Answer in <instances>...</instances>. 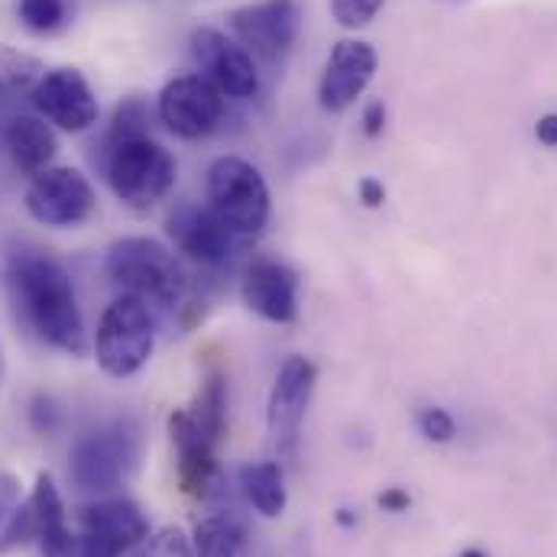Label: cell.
Wrapping results in <instances>:
<instances>
[{"label": "cell", "mask_w": 557, "mask_h": 557, "mask_svg": "<svg viewBox=\"0 0 557 557\" xmlns=\"http://www.w3.org/2000/svg\"><path fill=\"white\" fill-rule=\"evenodd\" d=\"M240 292L247 308L263 321L292 324L298 318V276L273 257H260L250 263Z\"/></svg>", "instance_id": "16"}, {"label": "cell", "mask_w": 557, "mask_h": 557, "mask_svg": "<svg viewBox=\"0 0 557 557\" xmlns=\"http://www.w3.org/2000/svg\"><path fill=\"white\" fill-rule=\"evenodd\" d=\"M240 486L247 503L263 516V519H278L288 506V490H285V476L276 460H263V463H247L240 470Z\"/></svg>", "instance_id": "20"}, {"label": "cell", "mask_w": 557, "mask_h": 557, "mask_svg": "<svg viewBox=\"0 0 557 557\" xmlns=\"http://www.w3.org/2000/svg\"><path fill=\"white\" fill-rule=\"evenodd\" d=\"M29 101L42 121L65 134H85L98 124V98L88 85V78L78 69H52L42 72L36 88L29 91Z\"/></svg>", "instance_id": "13"}, {"label": "cell", "mask_w": 557, "mask_h": 557, "mask_svg": "<svg viewBox=\"0 0 557 557\" xmlns=\"http://www.w3.org/2000/svg\"><path fill=\"white\" fill-rule=\"evenodd\" d=\"M134 557H195V552L182 529H159L139 545Z\"/></svg>", "instance_id": "25"}, {"label": "cell", "mask_w": 557, "mask_h": 557, "mask_svg": "<svg viewBox=\"0 0 557 557\" xmlns=\"http://www.w3.org/2000/svg\"><path fill=\"white\" fill-rule=\"evenodd\" d=\"M108 273L124 292L152 301L159 308L178 311L188 305V276L172 250L149 237H127L108 250Z\"/></svg>", "instance_id": "2"}, {"label": "cell", "mask_w": 557, "mask_h": 557, "mask_svg": "<svg viewBox=\"0 0 557 557\" xmlns=\"http://www.w3.org/2000/svg\"><path fill=\"white\" fill-rule=\"evenodd\" d=\"M165 234L178 253L201 267H224L240 247V237L208 205L195 201H182L165 214Z\"/></svg>", "instance_id": "12"}, {"label": "cell", "mask_w": 557, "mask_h": 557, "mask_svg": "<svg viewBox=\"0 0 557 557\" xmlns=\"http://www.w3.org/2000/svg\"><path fill=\"white\" fill-rule=\"evenodd\" d=\"M191 55L198 62V75H205L224 98H253L260 91V72L253 55L214 26H201L191 33Z\"/></svg>", "instance_id": "11"}, {"label": "cell", "mask_w": 557, "mask_h": 557, "mask_svg": "<svg viewBox=\"0 0 557 557\" xmlns=\"http://www.w3.org/2000/svg\"><path fill=\"white\" fill-rule=\"evenodd\" d=\"M3 149L13 162L16 172L23 175H39L42 169L52 165L55 152H59V139L49 121H42L39 114H13L3 127Z\"/></svg>", "instance_id": "18"}, {"label": "cell", "mask_w": 557, "mask_h": 557, "mask_svg": "<svg viewBox=\"0 0 557 557\" xmlns=\"http://www.w3.org/2000/svg\"><path fill=\"white\" fill-rule=\"evenodd\" d=\"M139 463V428L131 418L108 421L82 434L72 447L69 476L82 493H114Z\"/></svg>", "instance_id": "3"}, {"label": "cell", "mask_w": 557, "mask_h": 557, "mask_svg": "<svg viewBox=\"0 0 557 557\" xmlns=\"http://www.w3.org/2000/svg\"><path fill=\"white\" fill-rule=\"evenodd\" d=\"M386 0H331V13L344 29H360L376 20Z\"/></svg>", "instance_id": "26"}, {"label": "cell", "mask_w": 557, "mask_h": 557, "mask_svg": "<svg viewBox=\"0 0 557 557\" xmlns=\"http://www.w3.org/2000/svg\"><path fill=\"white\" fill-rule=\"evenodd\" d=\"M376 49L360 39H341L324 65L321 85H318V101L327 114H341L363 98L376 75Z\"/></svg>", "instance_id": "14"}, {"label": "cell", "mask_w": 557, "mask_h": 557, "mask_svg": "<svg viewBox=\"0 0 557 557\" xmlns=\"http://www.w3.org/2000/svg\"><path fill=\"white\" fill-rule=\"evenodd\" d=\"M357 191H360V201H363L367 208H380V205L386 201V188H383V182H380V178H373V175L360 178Z\"/></svg>", "instance_id": "29"}, {"label": "cell", "mask_w": 557, "mask_h": 557, "mask_svg": "<svg viewBox=\"0 0 557 557\" xmlns=\"http://www.w3.org/2000/svg\"><path fill=\"white\" fill-rule=\"evenodd\" d=\"M314 380H318V370L308 357H288L278 367L270 406H267V428H270V441L278 460H292L298 454L301 424L311 406Z\"/></svg>", "instance_id": "10"}, {"label": "cell", "mask_w": 557, "mask_h": 557, "mask_svg": "<svg viewBox=\"0 0 557 557\" xmlns=\"http://www.w3.org/2000/svg\"><path fill=\"white\" fill-rule=\"evenodd\" d=\"M104 175L111 191L134 211L156 208L175 185L178 165L152 137L104 146Z\"/></svg>", "instance_id": "5"}, {"label": "cell", "mask_w": 557, "mask_h": 557, "mask_svg": "<svg viewBox=\"0 0 557 557\" xmlns=\"http://www.w3.org/2000/svg\"><path fill=\"white\" fill-rule=\"evenodd\" d=\"M39 552H42V557H121L101 539H95L88 532H72L69 525L52 532L49 539H42Z\"/></svg>", "instance_id": "22"}, {"label": "cell", "mask_w": 557, "mask_h": 557, "mask_svg": "<svg viewBox=\"0 0 557 557\" xmlns=\"http://www.w3.org/2000/svg\"><path fill=\"white\" fill-rule=\"evenodd\" d=\"M227 26L250 55L282 65L301 33V10L298 0H260L231 10Z\"/></svg>", "instance_id": "9"}, {"label": "cell", "mask_w": 557, "mask_h": 557, "mask_svg": "<svg viewBox=\"0 0 557 557\" xmlns=\"http://www.w3.org/2000/svg\"><path fill=\"white\" fill-rule=\"evenodd\" d=\"M460 557H486V555H483L480 548H467V552H463V555H460Z\"/></svg>", "instance_id": "32"}, {"label": "cell", "mask_w": 557, "mask_h": 557, "mask_svg": "<svg viewBox=\"0 0 557 557\" xmlns=\"http://www.w3.org/2000/svg\"><path fill=\"white\" fill-rule=\"evenodd\" d=\"M78 522H82V532L101 539L117 555L134 552L149 539V519L143 516V509L134 499H124V496H111V499H98L85 506Z\"/></svg>", "instance_id": "17"}, {"label": "cell", "mask_w": 557, "mask_h": 557, "mask_svg": "<svg viewBox=\"0 0 557 557\" xmlns=\"http://www.w3.org/2000/svg\"><path fill=\"white\" fill-rule=\"evenodd\" d=\"M149 124H152V114H149V104L134 95V98H124L114 111V121H111V131L104 146H114V143H127V139L149 137Z\"/></svg>", "instance_id": "24"}, {"label": "cell", "mask_w": 557, "mask_h": 557, "mask_svg": "<svg viewBox=\"0 0 557 557\" xmlns=\"http://www.w3.org/2000/svg\"><path fill=\"white\" fill-rule=\"evenodd\" d=\"M360 124H363V134H367V137H380L383 127H386V104H383V101H370Z\"/></svg>", "instance_id": "28"}, {"label": "cell", "mask_w": 557, "mask_h": 557, "mask_svg": "<svg viewBox=\"0 0 557 557\" xmlns=\"http://www.w3.org/2000/svg\"><path fill=\"white\" fill-rule=\"evenodd\" d=\"M191 552L195 557H250V539L240 519L218 512L195 525Z\"/></svg>", "instance_id": "19"}, {"label": "cell", "mask_w": 557, "mask_h": 557, "mask_svg": "<svg viewBox=\"0 0 557 557\" xmlns=\"http://www.w3.org/2000/svg\"><path fill=\"white\" fill-rule=\"evenodd\" d=\"M535 137L542 139L545 146H557V114H545L539 124H535Z\"/></svg>", "instance_id": "31"}, {"label": "cell", "mask_w": 557, "mask_h": 557, "mask_svg": "<svg viewBox=\"0 0 557 557\" xmlns=\"http://www.w3.org/2000/svg\"><path fill=\"white\" fill-rule=\"evenodd\" d=\"M152 347H156V314L149 301L124 292L104 308L98 321V337H95L98 367L114 380H127L149 363Z\"/></svg>", "instance_id": "6"}, {"label": "cell", "mask_w": 557, "mask_h": 557, "mask_svg": "<svg viewBox=\"0 0 557 557\" xmlns=\"http://www.w3.org/2000/svg\"><path fill=\"white\" fill-rule=\"evenodd\" d=\"M3 278L16 321L36 341L69 357H82L88 350L75 282L55 257L36 247H20L7 257Z\"/></svg>", "instance_id": "1"}, {"label": "cell", "mask_w": 557, "mask_h": 557, "mask_svg": "<svg viewBox=\"0 0 557 557\" xmlns=\"http://www.w3.org/2000/svg\"><path fill=\"white\" fill-rule=\"evenodd\" d=\"M16 16L29 33L52 36L72 23V7L69 0H16Z\"/></svg>", "instance_id": "21"}, {"label": "cell", "mask_w": 557, "mask_h": 557, "mask_svg": "<svg viewBox=\"0 0 557 557\" xmlns=\"http://www.w3.org/2000/svg\"><path fill=\"white\" fill-rule=\"evenodd\" d=\"M380 506H383L386 512H406V509L412 506V499H409V493H406V490H399V486H389V490L380 496Z\"/></svg>", "instance_id": "30"}, {"label": "cell", "mask_w": 557, "mask_h": 557, "mask_svg": "<svg viewBox=\"0 0 557 557\" xmlns=\"http://www.w3.org/2000/svg\"><path fill=\"white\" fill-rule=\"evenodd\" d=\"M65 525L69 522H65L62 493H59V486H55V480L49 473H39L33 493L23 503H16L13 512L0 525V552L20 548V545H29V542H42V539H49L52 532H59Z\"/></svg>", "instance_id": "15"}, {"label": "cell", "mask_w": 557, "mask_h": 557, "mask_svg": "<svg viewBox=\"0 0 557 557\" xmlns=\"http://www.w3.org/2000/svg\"><path fill=\"white\" fill-rule=\"evenodd\" d=\"M42 65L36 62V59H29V55H23V52H13V49H7V46H0V88L3 91H10V95H26L29 98V91L36 88V82L42 78Z\"/></svg>", "instance_id": "23"}, {"label": "cell", "mask_w": 557, "mask_h": 557, "mask_svg": "<svg viewBox=\"0 0 557 557\" xmlns=\"http://www.w3.org/2000/svg\"><path fill=\"white\" fill-rule=\"evenodd\" d=\"M418 431H421L428 441H434V444H447V441H454L457 424H454V416H450L447 409L431 406V409H421V412H418Z\"/></svg>", "instance_id": "27"}, {"label": "cell", "mask_w": 557, "mask_h": 557, "mask_svg": "<svg viewBox=\"0 0 557 557\" xmlns=\"http://www.w3.org/2000/svg\"><path fill=\"white\" fill-rule=\"evenodd\" d=\"M227 98L205 75H178L156 98L162 127L178 139L211 137L224 124Z\"/></svg>", "instance_id": "8"}, {"label": "cell", "mask_w": 557, "mask_h": 557, "mask_svg": "<svg viewBox=\"0 0 557 557\" xmlns=\"http://www.w3.org/2000/svg\"><path fill=\"white\" fill-rule=\"evenodd\" d=\"M208 208L240 237H260L270 224V185L263 172L240 159V156H221L208 169Z\"/></svg>", "instance_id": "4"}, {"label": "cell", "mask_w": 557, "mask_h": 557, "mask_svg": "<svg viewBox=\"0 0 557 557\" xmlns=\"http://www.w3.org/2000/svg\"><path fill=\"white\" fill-rule=\"evenodd\" d=\"M95 208L98 195L88 175H82L72 165H49L26 185V211L33 221L46 227H78L95 214Z\"/></svg>", "instance_id": "7"}]
</instances>
